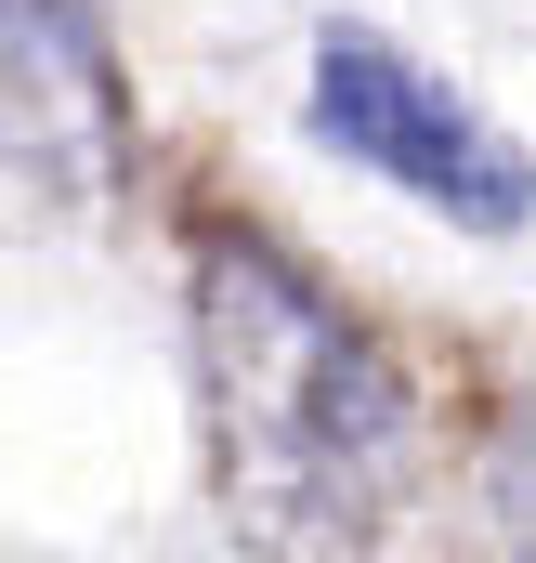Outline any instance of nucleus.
Here are the masks:
<instances>
[{"label":"nucleus","mask_w":536,"mask_h":563,"mask_svg":"<svg viewBox=\"0 0 536 563\" xmlns=\"http://www.w3.org/2000/svg\"><path fill=\"white\" fill-rule=\"evenodd\" d=\"M197 407H210V485L249 551H354L380 538L418 459L393 354L263 236H197Z\"/></svg>","instance_id":"obj_1"},{"label":"nucleus","mask_w":536,"mask_h":563,"mask_svg":"<svg viewBox=\"0 0 536 563\" xmlns=\"http://www.w3.org/2000/svg\"><path fill=\"white\" fill-rule=\"evenodd\" d=\"M314 144L405 184L418 210L471 223V236H524V144L498 132L458 79H432L418 53L367 40V26H327L314 40Z\"/></svg>","instance_id":"obj_2"},{"label":"nucleus","mask_w":536,"mask_h":563,"mask_svg":"<svg viewBox=\"0 0 536 563\" xmlns=\"http://www.w3.org/2000/svg\"><path fill=\"white\" fill-rule=\"evenodd\" d=\"M132 144V79L92 0H0V170L92 184Z\"/></svg>","instance_id":"obj_3"}]
</instances>
